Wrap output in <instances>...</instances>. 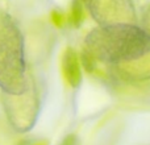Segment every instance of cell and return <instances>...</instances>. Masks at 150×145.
<instances>
[{"mask_svg": "<svg viewBox=\"0 0 150 145\" xmlns=\"http://www.w3.org/2000/svg\"><path fill=\"white\" fill-rule=\"evenodd\" d=\"M61 145H79V141H78V137L75 135H67L63 139Z\"/></svg>", "mask_w": 150, "mask_h": 145, "instance_id": "obj_12", "label": "cell"}, {"mask_svg": "<svg viewBox=\"0 0 150 145\" xmlns=\"http://www.w3.org/2000/svg\"><path fill=\"white\" fill-rule=\"evenodd\" d=\"M62 71L66 82L74 88H78L82 83V69H80L79 54L73 49L67 48L62 57Z\"/></svg>", "mask_w": 150, "mask_h": 145, "instance_id": "obj_5", "label": "cell"}, {"mask_svg": "<svg viewBox=\"0 0 150 145\" xmlns=\"http://www.w3.org/2000/svg\"><path fill=\"white\" fill-rule=\"evenodd\" d=\"M16 145H49V141L46 139H21L20 141H17Z\"/></svg>", "mask_w": 150, "mask_h": 145, "instance_id": "obj_11", "label": "cell"}, {"mask_svg": "<svg viewBox=\"0 0 150 145\" xmlns=\"http://www.w3.org/2000/svg\"><path fill=\"white\" fill-rule=\"evenodd\" d=\"M28 86L25 41L17 21L0 8V90L21 94Z\"/></svg>", "mask_w": 150, "mask_h": 145, "instance_id": "obj_2", "label": "cell"}, {"mask_svg": "<svg viewBox=\"0 0 150 145\" xmlns=\"http://www.w3.org/2000/svg\"><path fill=\"white\" fill-rule=\"evenodd\" d=\"M120 75L129 80H141L150 78V53L136 61L116 65Z\"/></svg>", "mask_w": 150, "mask_h": 145, "instance_id": "obj_6", "label": "cell"}, {"mask_svg": "<svg viewBox=\"0 0 150 145\" xmlns=\"http://www.w3.org/2000/svg\"><path fill=\"white\" fill-rule=\"evenodd\" d=\"M91 16L100 25L133 24L136 9L132 0H83Z\"/></svg>", "mask_w": 150, "mask_h": 145, "instance_id": "obj_4", "label": "cell"}, {"mask_svg": "<svg viewBox=\"0 0 150 145\" xmlns=\"http://www.w3.org/2000/svg\"><path fill=\"white\" fill-rule=\"evenodd\" d=\"M50 18H52V21L54 23V25L58 26V28L63 26V24H65V21H66L65 15H63L61 11H58V9L52 11V13H50Z\"/></svg>", "mask_w": 150, "mask_h": 145, "instance_id": "obj_9", "label": "cell"}, {"mask_svg": "<svg viewBox=\"0 0 150 145\" xmlns=\"http://www.w3.org/2000/svg\"><path fill=\"white\" fill-rule=\"evenodd\" d=\"M79 61L87 72H91V74H92V72L96 71V60L87 52V50L83 49V52L80 53V55H79Z\"/></svg>", "mask_w": 150, "mask_h": 145, "instance_id": "obj_8", "label": "cell"}, {"mask_svg": "<svg viewBox=\"0 0 150 145\" xmlns=\"http://www.w3.org/2000/svg\"><path fill=\"white\" fill-rule=\"evenodd\" d=\"M141 28L146 32V33L150 36V4L145 8L142 13V17H141Z\"/></svg>", "mask_w": 150, "mask_h": 145, "instance_id": "obj_10", "label": "cell"}, {"mask_svg": "<svg viewBox=\"0 0 150 145\" xmlns=\"http://www.w3.org/2000/svg\"><path fill=\"white\" fill-rule=\"evenodd\" d=\"M4 114L9 125L18 133H26L34 127L40 112V99L33 78L28 74V86L21 94H0Z\"/></svg>", "mask_w": 150, "mask_h": 145, "instance_id": "obj_3", "label": "cell"}, {"mask_svg": "<svg viewBox=\"0 0 150 145\" xmlns=\"http://www.w3.org/2000/svg\"><path fill=\"white\" fill-rule=\"evenodd\" d=\"M69 21L73 24L75 28H79L83 24V21H84V9H83L82 0H73Z\"/></svg>", "mask_w": 150, "mask_h": 145, "instance_id": "obj_7", "label": "cell"}, {"mask_svg": "<svg viewBox=\"0 0 150 145\" xmlns=\"http://www.w3.org/2000/svg\"><path fill=\"white\" fill-rule=\"evenodd\" d=\"M84 50L96 61L116 66L150 53V36L136 24L100 25L86 36Z\"/></svg>", "mask_w": 150, "mask_h": 145, "instance_id": "obj_1", "label": "cell"}]
</instances>
